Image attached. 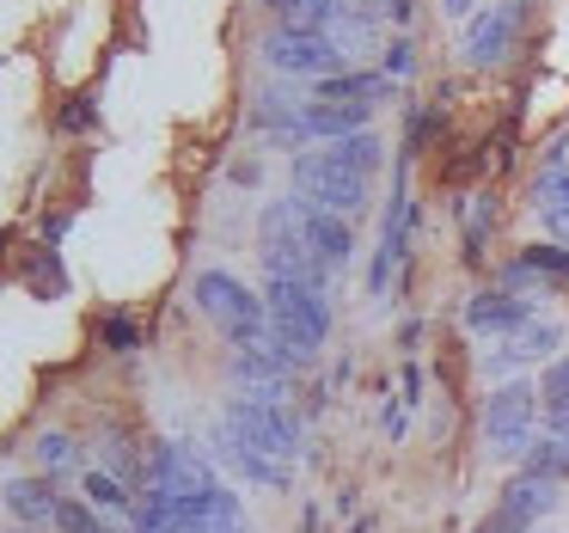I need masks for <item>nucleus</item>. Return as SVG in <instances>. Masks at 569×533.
<instances>
[{"instance_id":"obj_4","label":"nucleus","mask_w":569,"mask_h":533,"mask_svg":"<svg viewBox=\"0 0 569 533\" xmlns=\"http://www.w3.org/2000/svg\"><path fill=\"white\" fill-rule=\"evenodd\" d=\"M545 405H539V386L520 374V381H502L483 405V435L502 460H527L532 454V430H539Z\"/></svg>"},{"instance_id":"obj_6","label":"nucleus","mask_w":569,"mask_h":533,"mask_svg":"<svg viewBox=\"0 0 569 533\" xmlns=\"http://www.w3.org/2000/svg\"><path fill=\"white\" fill-rule=\"evenodd\" d=\"M263 62L276 68V75H312V80H331L343 75V43L331 38V31H270L263 38Z\"/></svg>"},{"instance_id":"obj_1","label":"nucleus","mask_w":569,"mask_h":533,"mask_svg":"<svg viewBox=\"0 0 569 533\" xmlns=\"http://www.w3.org/2000/svg\"><path fill=\"white\" fill-rule=\"evenodd\" d=\"M380 172V141L373 136H349V141H325L307 148L295 160V197L307 209H331V215H361L368 209V185Z\"/></svg>"},{"instance_id":"obj_14","label":"nucleus","mask_w":569,"mask_h":533,"mask_svg":"<svg viewBox=\"0 0 569 533\" xmlns=\"http://www.w3.org/2000/svg\"><path fill=\"white\" fill-rule=\"evenodd\" d=\"M295 129L319 141H349V136H368V111L361 105H307L295 117Z\"/></svg>"},{"instance_id":"obj_22","label":"nucleus","mask_w":569,"mask_h":533,"mask_svg":"<svg viewBox=\"0 0 569 533\" xmlns=\"http://www.w3.org/2000/svg\"><path fill=\"white\" fill-rule=\"evenodd\" d=\"M62 533H111V527L92 515V503H62Z\"/></svg>"},{"instance_id":"obj_5","label":"nucleus","mask_w":569,"mask_h":533,"mask_svg":"<svg viewBox=\"0 0 569 533\" xmlns=\"http://www.w3.org/2000/svg\"><path fill=\"white\" fill-rule=\"evenodd\" d=\"M221 423L246 435L258 454H270L276 466L295 472V460H300V423L288 417V405H276V398H258V393H239L233 405H227Z\"/></svg>"},{"instance_id":"obj_2","label":"nucleus","mask_w":569,"mask_h":533,"mask_svg":"<svg viewBox=\"0 0 569 533\" xmlns=\"http://www.w3.org/2000/svg\"><path fill=\"white\" fill-rule=\"evenodd\" d=\"M263 307H270V337H276V356L295 368L307 362L312 349H325L331 337V295L307 283H288V276H263Z\"/></svg>"},{"instance_id":"obj_21","label":"nucleus","mask_w":569,"mask_h":533,"mask_svg":"<svg viewBox=\"0 0 569 533\" xmlns=\"http://www.w3.org/2000/svg\"><path fill=\"white\" fill-rule=\"evenodd\" d=\"M539 203H545V215H569V172H545Z\"/></svg>"},{"instance_id":"obj_8","label":"nucleus","mask_w":569,"mask_h":533,"mask_svg":"<svg viewBox=\"0 0 569 533\" xmlns=\"http://www.w3.org/2000/svg\"><path fill=\"white\" fill-rule=\"evenodd\" d=\"M295 227H300V246H307V258L319 264L325 276H337L349 258H356V234H349L343 215H331V209H307V203L295 197Z\"/></svg>"},{"instance_id":"obj_15","label":"nucleus","mask_w":569,"mask_h":533,"mask_svg":"<svg viewBox=\"0 0 569 533\" xmlns=\"http://www.w3.org/2000/svg\"><path fill=\"white\" fill-rule=\"evenodd\" d=\"M214 447H221V454L233 460V466L246 472L251 484H263V491H282V484H288V466H276L270 454H258V447H251V442H246V435H239V430H227V423H221V430H214Z\"/></svg>"},{"instance_id":"obj_13","label":"nucleus","mask_w":569,"mask_h":533,"mask_svg":"<svg viewBox=\"0 0 569 533\" xmlns=\"http://www.w3.org/2000/svg\"><path fill=\"white\" fill-rule=\"evenodd\" d=\"M7 515H13V527H50V521H62V496L50 491L43 478H7Z\"/></svg>"},{"instance_id":"obj_9","label":"nucleus","mask_w":569,"mask_h":533,"mask_svg":"<svg viewBox=\"0 0 569 533\" xmlns=\"http://www.w3.org/2000/svg\"><path fill=\"white\" fill-rule=\"evenodd\" d=\"M551 509H557V484L551 478H527V472H520L478 533H532L545 515H551Z\"/></svg>"},{"instance_id":"obj_24","label":"nucleus","mask_w":569,"mask_h":533,"mask_svg":"<svg viewBox=\"0 0 569 533\" xmlns=\"http://www.w3.org/2000/svg\"><path fill=\"white\" fill-rule=\"evenodd\" d=\"M545 172H569V129L545 148Z\"/></svg>"},{"instance_id":"obj_10","label":"nucleus","mask_w":569,"mask_h":533,"mask_svg":"<svg viewBox=\"0 0 569 533\" xmlns=\"http://www.w3.org/2000/svg\"><path fill=\"white\" fill-rule=\"evenodd\" d=\"M520 13H527V0H502V7H490V13L471 19V31H466V62H478V68L502 62L508 43H515V31H520Z\"/></svg>"},{"instance_id":"obj_17","label":"nucleus","mask_w":569,"mask_h":533,"mask_svg":"<svg viewBox=\"0 0 569 533\" xmlns=\"http://www.w3.org/2000/svg\"><path fill=\"white\" fill-rule=\"evenodd\" d=\"M520 472H527V478H569V430H551V435H539V442H532V454L520 460Z\"/></svg>"},{"instance_id":"obj_20","label":"nucleus","mask_w":569,"mask_h":533,"mask_svg":"<svg viewBox=\"0 0 569 533\" xmlns=\"http://www.w3.org/2000/svg\"><path fill=\"white\" fill-rule=\"evenodd\" d=\"M38 460H43V472H74V442L62 430L38 435Z\"/></svg>"},{"instance_id":"obj_18","label":"nucleus","mask_w":569,"mask_h":533,"mask_svg":"<svg viewBox=\"0 0 569 533\" xmlns=\"http://www.w3.org/2000/svg\"><path fill=\"white\" fill-rule=\"evenodd\" d=\"M80 491L92 496V509H104V515H129V527H136V509H141V503L111 478V472H87V478H80Z\"/></svg>"},{"instance_id":"obj_3","label":"nucleus","mask_w":569,"mask_h":533,"mask_svg":"<svg viewBox=\"0 0 569 533\" xmlns=\"http://www.w3.org/2000/svg\"><path fill=\"white\" fill-rule=\"evenodd\" d=\"M197 307L209 313V325L227 332L233 344H258V337L270 332V307L227 270H202L197 276Z\"/></svg>"},{"instance_id":"obj_28","label":"nucleus","mask_w":569,"mask_h":533,"mask_svg":"<svg viewBox=\"0 0 569 533\" xmlns=\"http://www.w3.org/2000/svg\"><path fill=\"white\" fill-rule=\"evenodd\" d=\"M532 533H545V527H532Z\"/></svg>"},{"instance_id":"obj_25","label":"nucleus","mask_w":569,"mask_h":533,"mask_svg":"<svg viewBox=\"0 0 569 533\" xmlns=\"http://www.w3.org/2000/svg\"><path fill=\"white\" fill-rule=\"evenodd\" d=\"M104 337H111V344H136V325H123V319H111V325H104Z\"/></svg>"},{"instance_id":"obj_12","label":"nucleus","mask_w":569,"mask_h":533,"mask_svg":"<svg viewBox=\"0 0 569 533\" xmlns=\"http://www.w3.org/2000/svg\"><path fill=\"white\" fill-rule=\"evenodd\" d=\"M532 300H520L515 288H483V295L466 300V332H496V337H515L520 325H532Z\"/></svg>"},{"instance_id":"obj_7","label":"nucleus","mask_w":569,"mask_h":533,"mask_svg":"<svg viewBox=\"0 0 569 533\" xmlns=\"http://www.w3.org/2000/svg\"><path fill=\"white\" fill-rule=\"evenodd\" d=\"M148 478H153V491L172 496V503H209V496H221L214 466L202 454H190V447H178V442H160L148 454Z\"/></svg>"},{"instance_id":"obj_23","label":"nucleus","mask_w":569,"mask_h":533,"mask_svg":"<svg viewBox=\"0 0 569 533\" xmlns=\"http://www.w3.org/2000/svg\"><path fill=\"white\" fill-rule=\"evenodd\" d=\"M386 7H398V0H337L343 19H373V13H386Z\"/></svg>"},{"instance_id":"obj_26","label":"nucleus","mask_w":569,"mask_h":533,"mask_svg":"<svg viewBox=\"0 0 569 533\" xmlns=\"http://www.w3.org/2000/svg\"><path fill=\"white\" fill-rule=\"evenodd\" d=\"M447 13H453V19H471V0H447Z\"/></svg>"},{"instance_id":"obj_27","label":"nucleus","mask_w":569,"mask_h":533,"mask_svg":"<svg viewBox=\"0 0 569 533\" xmlns=\"http://www.w3.org/2000/svg\"><path fill=\"white\" fill-rule=\"evenodd\" d=\"M7 533H31V527H7Z\"/></svg>"},{"instance_id":"obj_16","label":"nucleus","mask_w":569,"mask_h":533,"mask_svg":"<svg viewBox=\"0 0 569 533\" xmlns=\"http://www.w3.org/2000/svg\"><path fill=\"white\" fill-rule=\"evenodd\" d=\"M380 92H386L380 75H331L312 87V105H361V111H373Z\"/></svg>"},{"instance_id":"obj_19","label":"nucleus","mask_w":569,"mask_h":533,"mask_svg":"<svg viewBox=\"0 0 569 533\" xmlns=\"http://www.w3.org/2000/svg\"><path fill=\"white\" fill-rule=\"evenodd\" d=\"M539 405H545V417H563V411H569V356H557L551 368H545Z\"/></svg>"},{"instance_id":"obj_11","label":"nucleus","mask_w":569,"mask_h":533,"mask_svg":"<svg viewBox=\"0 0 569 533\" xmlns=\"http://www.w3.org/2000/svg\"><path fill=\"white\" fill-rule=\"evenodd\" d=\"M557 344H563V325H557V319H532V325H520L515 337H502L496 356H483V368H490V374H515V381H520V368H532L539 356H551Z\"/></svg>"}]
</instances>
